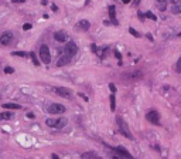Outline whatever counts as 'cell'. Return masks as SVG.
I'll list each match as a JSON object with an SVG mask.
<instances>
[{
  "instance_id": "6da1fadb",
  "label": "cell",
  "mask_w": 181,
  "mask_h": 159,
  "mask_svg": "<svg viewBox=\"0 0 181 159\" xmlns=\"http://www.w3.org/2000/svg\"><path fill=\"white\" fill-rule=\"evenodd\" d=\"M45 124L48 125L49 128H54V129H62L68 124V121L64 117H60V118H48L45 121Z\"/></svg>"
},
{
  "instance_id": "7a4b0ae2",
  "label": "cell",
  "mask_w": 181,
  "mask_h": 159,
  "mask_svg": "<svg viewBox=\"0 0 181 159\" xmlns=\"http://www.w3.org/2000/svg\"><path fill=\"white\" fill-rule=\"evenodd\" d=\"M116 121H117V126H119L120 132H122L126 138L133 139V135H132V132H130V129H129V126H127V124H126V122H125L120 117H117V118H116Z\"/></svg>"
},
{
  "instance_id": "3957f363",
  "label": "cell",
  "mask_w": 181,
  "mask_h": 159,
  "mask_svg": "<svg viewBox=\"0 0 181 159\" xmlns=\"http://www.w3.org/2000/svg\"><path fill=\"white\" fill-rule=\"evenodd\" d=\"M40 58H41V61H43L44 64H49V63H51V54H49L48 46L43 44V46L40 47Z\"/></svg>"
},
{
  "instance_id": "277c9868",
  "label": "cell",
  "mask_w": 181,
  "mask_h": 159,
  "mask_svg": "<svg viewBox=\"0 0 181 159\" xmlns=\"http://www.w3.org/2000/svg\"><path fill=\"white\" fill-rule=\"evenodd\" d=\"M64 53H65L66 55H69V57H74L75 54L78 53V46H77L74 41L66 43V46L64 47Z\"/></svg>"
},
{
  "instance_id": "5b68a950",
  "label": "cell",
  "mask_w": 181,
  "mask_h": 159,
  "mask_svg": "<svg viewBox=\"0 0 181 159\" xmlns=\"http://www.w3.org/2000/svg\"><path fill=\"white\" fill-rule=\"evenodd\" d=\"M47 109H48V114H54V115H58V114H64V112H65V106L61 105V104H51Z\"/></svg>"
},
{
  "instance_id": "8992f818",
  "label": "cell",
  "mask_w": 181,
  "mask_h": 159,
  "mask_svg": "<svg viewBox=\"0 0 181 159\" xmlns=\"http://www.w3.org/2000/svg\"><path fill=\"white\" fill-rule=\"evenodd\" d=\"M13 40V33L12 31H4L0 34V46H9Z\"/></svg>"
},
{
  "instance_id": "52a82bcc",
  "label": "cell",
  "mask_w": 181,
  "mask_h": 159,
  "mask_svg": "<svg viewBox=\"0 0 181 159\" xmlns=\"http://www.w3.org/2000/svg\"><path fill=\"white\" fill-rule=\"evenodd\" d=\"M146 118L148 119V122H151L153 125H159V122H160V114L157 111H148Z\"/></svg>"
},
{
  "instance_id": "ba28073f",
  "label": "cell",
  "mask_w": 181,
  "mask_h": 159,
  "mask_svg": "<svg viewBox=\"0 0 181 159\" xmlns=\"http://www.w3.org/2000/svg\"><path fill=\"white\" fill-rule=\"evenodd\" d=\"M55 92H57L60 97L66 98V100H69V98L72 97V92H71V89L65 88V87H58V88H55Z\"/></svg>"
},
{
  "instance_id": "9c48e42d",
  "label": "cell",
  "mask_w": 181,
  "mask_h": 159,
  "mask_svg": "<svg viewBox=\"0 0 181 159\" xmlns=\"http://www.w3.org/2000/svg\"><path fill=\"white\" fill-rule=\"evenodd\" d=\"M54 38H55L58 43H65L66 40H68V35H66L65 31H57V33L54 34Z\"/></svg>"
},
{
  "instance_id": "30bf717a",
  "label": "cell",
  "mask_w": 181,
  "mask_h": 159,
  "mask_svg": "<svg viewBox=\"0 0 181 159\" xmlns=\"http://www.w3.org/2000/svg\"><path fill=\"white\" fill-rule=\"evenodd\" d=\"M69 61H71V57L69 55H61L60 58H58V61H57V67H62V66H66V64H69Z\"/></svg>"
},
{
  "instance_id": "8fae6325",
  "label": "cell",
  "mask_w": 181,
  "mask_h": 159,
  "mask_svg": "<svg viewBox=\"0 0 181 159\" xmlns=\"http://www.w3.org/2000/svg\"><path fill=\"white\" fill-rule=\"evenodd\" d=\"M113 151H115V152H117V155H119V156H125V158H126V156H129V158H132V155H130V154H129L126 149H123V146L113 148Z\"/></svg>"
},
{
  "instance_id": "7c38bea8",
  "label": "cell",
  "mask_w": 181,
  "mask_h": 159,
  "mask_svg": "<svg viewBox=\"0 0 181 159\" xmlns=\"http://www.w3.org/2000/svg\"><path fill=\"white\" fill-rule=\"evenodd\" d=\"M109 17H110V20H112L115 24H119L117 20H116V7L115 6H109Z\"/></svg>"
},
{
  "instance_id": "4fadbf2b",
  "label": "cell",
  "mask_w": 181,
  "mask_h": 159,
  "mask_svg": "<svg viewBox=\"0 0 181 159\" xmlns=\"http://www.w3.org/2000/svg\"><path fill=\"white\" fill-rule=\"evenodd\" d=\"M78 27L83 30V31H86V30H89V27H91V23L88 21V20H81L79 23H78Z\"/></svg>"
},
{
  "instance_id": "5bb4252c",
  "label": "cell",
  "mask_w": 181,
  "mask_h": 159,
  "mask_svg": "<svg viewBox=\"0 0 181 159\" xmlns=\"http://www.w3.org/2000/svg\"><path fill=\"white\" fill-rule=\"evenodd\" d=\"M13 118V114L12 112H0V121H9Z\"/></svg>"
},
{
  "instance_id": "9a60e30c",
  "label": "cell",
  "mask_w": 181,
  "mask_h": 159,
  "mask_svg": "<svg viewBox=\"0 0 181 159\" xmlns=\"http://www.w3.org/2000/svg\"><path fill=\"white\" fill-rule=\"evenodd\" d=\"M3 108H6V109H20L21 106L18 104H14V102H6V104H3Z\"/></svg>"
},
{
  "instance_id": "2e32d148",
  "label": "cell",
  "mask_w": 181,
  "mask_h": 159,
  "mask_svg": "<svg viewBox=\"0 0 181 159\" xmlns=\"http://www.w3.org/2000/svg\"><path fill=\"white\" fill-rule=\"evenodd\" d=\"M171 4H173V13H174V14L181 13V0L177 1V3H171Z\"/></svg>"
},
{
  "instance_id": "e0dca14e",
  "label": "cell",
  "mask_w": 181,
  "mask_h": 159,
  "mask_svg": "<svg viewBox=\"0 0 181 159\" xmlns=\"http://www.w3.org/2000/svg\"><path fill=\"white\" fill-rule=\"evenodd\" d=\"M156 3H157V7L161 12H164L165 9H167V0H156Z\"/></svg>"
},
{
  "instance_id": "ac0fdd59",
  "label": "cell",
  "mask_w": 181,
  "mask_h": 159,
  "mask_svg": "<svg viewBox=\"0 0 181 159\" xmlns=\"http://www.w3.org/2000/svg\"><path fill=\"white\" fill-rule=\"evenodd\" d=\"M109 100H110V111H112V112H115V109H116V100H115V94H112Z\"/></svg>"
},
{
  "instance_id": "d6986e66",
  "label": "cell",
  "mask_w": 181,
  "mask_h": 159,
  "mask_svg": "<svg viewBox=\"0 0 181 159\" xmlns=\"http://www.w3.org/2000/svg\"><path fill=\"white\" fill-rule=\"evenodd\" d=\"M81 158H98V154L96 152H85L81 155Z\"/></svg>"
},
{
  "instance_id": "ffe728a7",
  "label": "cell",
  "mask_w": 181,
  "mask_h": 159,
  "mask_svg": "<svg viewBox=\"0 0 181 159\" xmlns=\"http://www.w3.org/2000/svg\"><path fill=\"white\" fill-rule=\"evenodd\" d=\"M28 57H31V60H33V63H34V66H40V61L37 60V57H35V54L31 51V53L28 54Z\"/></svg>"
},
{
  "instance_id": "44dd1931",
  "label": "cell",
  "mask_w": 181,
  "mask_h": 159,
  "mask_svg": "<svg viewBox=\"0 0 181 159\" xmlns=\"http://www.w3.org/2000/svg\"><path fill=\"white\" fill-rule=\"evenodd\" d=\"M12 55H18V57H28V53L26 51H13Z\"/></svg>"
},
{
  "instance_id": "7402d4cb",
  "label": "cell",
  "mask_w": 181,
  "mask_h": 159,
  "mask_svg": "<svg viewBox=\"0 0 181 159\" xmlns=\"http://www.w3.org/2000/svg\"><path fill=\"white\" fill-rule=\"evenodd\" d=\"M129 33H130V34H132L133 37H137V38L140 37V34H139V31H136V30H134L133 27H130V29H129Z\"/></svg>"
},
{
  "instance_id": "603a6c76",
  "label": "cell",
  "mask_w": 181,
  "mask_h": 159,
  "mask_svg": "<svg viewBox=\"0 0 181 159\" xmlns=\"http://www.w3.org/2000/svg\"><path fill=\"white\" fill-rule=\"evenodd\" d=\"M4 72H6V74H13V72H14V68H13V67H6V68H4Z\"/></svg>"
},
{
  "instance_id": "cb8c5ba5",
  "label": "cell",
  "mask_w": 181,
  "mask_h": 159,
  "mask_svg": "<svg viewBox=\"0 0 181 159\" xmlns=\"http://www.w3.org/2000/svg\"><path fill=\"white\" fill-rule=\"evenodd\" d=\"M176 68H177V72H180V74H181V57L178 58V61H177V66H176Z\"/></svg>"
},
{
  "instance_id": "d4e9b609",
  "label": "cell",
  "mask_w": 181,
  "mask_h": 159,
  "mask_svg": "<svg viewBox=\"0 0 181 159\" xmlns=\"http://www.w3.org/2000/svg\"><path fill=\"white\" fill-rule=\"evenodd\" d=\"M146 17H147V18H151V20H157V17H156V16H154L153 13H150V12H147V13H146Z\"/></svg>"
},
{
  "instance_id": "484cf974",
  "label": "cell",
  "mask_w": 181,
  "mask_h": 159,
  "mask_svg": "<svg viewBox=\"0 0 181 159\" xmlns=\"http://www.w3.org/2000/svg\"><path fill=\"white\" fill-rule=\"evenodd\" d=\"M109 89L112 91V94H115V92H116V87H115V84H113V83H110V84H109Z\"/></svg>"
},
{
  "instance_id": "4316f807",
  "label": "cell",
  "mask_w": 181,
  "mask_h": 159,
  "mask_svg": "<svg viewBox=\"0 0 181 159\" xmlns=\"http://www.w3.org/2000/svg\"><path fill=\"white\" fill-rule=\"evenodd\" d=\"M31 29V24L30 23H26L24 26H23V30H30Z\"/></svg>"
},
{
  "instance_id": "83f0119b",
  "label": "cell",
  "mask_w": 181,
  "mask_h": 159,
  "mask_svg": "<svg viewBox=\"0 0 181 159\" xmlns=\"http://www.w3.org/2000/svg\"><path fill=\"white\" fill-rule=\"evenodd\" d=\"M91 50H92L94 53H96V51H98V48H96V44H91Z\"/></svg>"
},
{
  "instance_id": "f1b7e54d",
  "label": "cell",
  "mask_w": 181,
  "mask_h": 159,
  "mask_svg": "<svg viewBox=\"0 0 181 159\" xmlns=\"http://www.w3.org/2000/svg\"><path fill=\"white\" fill-rule=\"evenodd\" d=\"M115 54H116V57H117V58H119V60H120V58H122V57H120V53H119V51H117V50H115Z\"/></svg>"
},
{
  "instance_id": "f546056e",
  "label": "cell",
  "mask_w": 181,
  "mask_h": 159,
  "mask_svg": "<svg viewBox=\"0 0 181 159\" xmlns=\"http://www.w3.org/2000/svg\"><path fill=\"white\" fill-rule=\"evenodd\" d=\"M12 1H13V3H24L26 0H12Z\"/></svg>"
},
{
  "instance_id": "4dcf8cb0",
  "label": "cell",
  "mask_w": 181,
  "mask_h": 159,
  "mask_svg": "<svg viewBox=\"0 0 181 159\" xmlns=\"http://www.w3.org/2000/svg\"><path fill=\"white\" fill-rule=\"evenodd\" d=\"M79 97H82L85 101H88V97H86V95H83V94H81V92H79Z\"/></svg>"
},
{
  "instance_id": "1f68e13d",
  "label": "cell",
  "mask_w": 181,
  "mask_h": 159,
  "mask_svg": "<svg viewBox=\"0 0 181 159\" xmlns=\"http://www.w3.org/2000/svg\"><path fill=\"white\" fill-rule=\"evenodd\" d=\"M51 9H52V10H54V12H57V10H58V7H57V6H55V4H52V6H51Z\"/></svg>"
},
{
  "instance_id": "d6a6232c",
  "label": "cell",
  "mask_w": 181,
  "mask_h": 159,
  "mask_svg": "<svg viewBox=\"0 0 181 159\" xmlns=\"http://www.w3.org/2000/svg\"><path fill=\"white\" fill-rule=\"evenodd\" d=\"M27 118H34V114H31V112H28V114H27Z\"/></svg>"
},
{
  "instance_id": "836d02e7",
  "label": "cell",
  "mask_w": 181,
  "mask_h": 159,
  "mask_svg": "<svg viewBox=\"0 0 181 159\" xmlns=\"http://www.w3.org/2000/svg\"><path fill=\"white\" fill-rule=\"evenodd\" d=\"M51 158H54V159H58V155H57V154H52V155H51Z\"/></svg>"
},
{
  "instance_id": "e575fe53",
  "label": "cell",
  "mask_w": 181,
  "mask_h": 159,
  "mask_svg": "<svg viewBox=\"0 0 181 159\" xmlns=\"http://www.w3.org/2000/svg\"><path fill=\"white\" fill-rule=\"evenodd\" d=\"M122 1H123L125 4H127V3H130V0H122Z\"/></svg>"
},
{
  "instance_id": "d590c367",
  "label": "cell",
  "mask_w": 181,
  "mask_h": 159,
  "mask_svg": "<svg viewBox=\"0 0 181 159\" xmlns=\"http://www.w3.org/2000/svg\"><path fill=\"white\" fill-rule=\"evenodd\" d=\"M177 1H180V0H171V3H177Z\"/></svg>"
},
{
  "instance_id": "8d00e7d4",
  "label": "cell",
  "mask_w": 181,
  "mask_h": 159,
  "mask_svg": "<svg viewBox=\"0 0 181 159\" xmlns=\"http://www.w3.org/2000/svg\"><path fill=\"white\" fill-rule=\"evenodd\" d=\"M180 35H181V33H180Z\"/></svg>"
}]
</instances>
